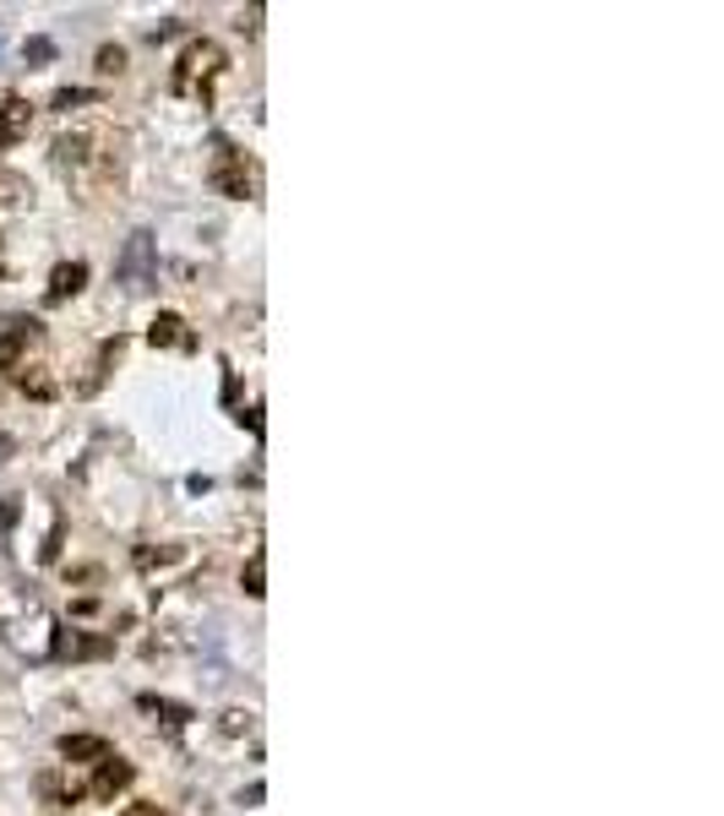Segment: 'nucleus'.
Instances as JSON below:
<instances>
[{
  "mask_svg": "<svg viewBox=\"0 0 724 816\" xmlns=\"http://www.w3.org/2000/svg\"><path fill=\"white\" fill-rule=\"evenodd\" d=\"M224 66H229L224 44H213V39H191V44L180 50V61H175L169 88H175L180 99H207V93H213V82L224 77Z\"/></svg>",
  "mask_w": 724,
  "mask_h": 816,
  "instance_id": "f257e3e1",
  "label": "nucleus"
},
{
  "mask_svg": "<svg viewBox=\"0 0 724 816\" xmlns=\"http://www.w3.org/2000/svg\"><path fill=\"white\" fill-rule=\"evenodd\" d=\"M115 278H120V289H148L153 283V234L148 229H137L131 240H126V251H120V262H115Z\"/></svg>",
  "mask_w": 724,
  "mask_h": 816,
  "instance_id": "f03ea898",
  "label": "nucleus"
},
{
  "mask_svg": "<svg viewBox=\"0 0 724 816\" xmlns=\"http://www.w3.org/2000/svg\"><path fill=\"white\" fill-rule=\"evenodd\" d=\"M99 142L88 137V131H72V137H55V169L61 175H88L93 164H99V153H93Z\"/></svg>",
  "mask_w": 724,
  "mask_h": 816,
  "instance_id": "7ed1b4c3",
  "label": "nucleus"
},
{
  "mask_svg": "<svg viewBox=\"0 0 724 816\" xmlns=\"http://www.w3.org/2000/svg\"><path fill=\"white\" fill-rule=\"evenodd\" d=\"M28 207H34V186H28V175H17V169H0V229H7V224H17Z\"/></svg>",
  "mask_w": 724,
  "mask_h": 816,
  "instance_id": "20e7f679",
  "label": "nucleus"
},
{
  "mask_svg": "<svg viewBox=\"0 0 724 816\" xmlns=\"http://www.w3.org/2000/svg\"><path fill=\"white\" fill-rule=\"evenodd\" d=\"M213 186L224 191V196H251V169H245V158L229 148V142H218V169H213Z\"/></svg>",
  "mask_w": 724,
  "mask_h": 816,
  "instance_id": "39448f33",
  "label": "nucleus"
},
{
  "mask_svg": "<svg viewBox=\"0 0 724 816\" xmlns=\"http://www.w3.org/2000/svg\"><path fill=\"white\" fill-rule=\"evenodd\" d=\"M34 131V104L17 93H0V148H17Z\"/></svg>",
  "mask_w": 724,
  "mask_h": 816,
  "instance_id": "423d86ee",
  "label": "nucleus"
},
{
  "mask_svg": "<svg viewBox=\"0 0 724 816\" xmlns=\"http://www.w3.org/2000/svg\"><path fill=\"white\" fill-rule=\"evenodd\" d=\"M131 778H137V773H131V762H120V756H104V762H99V773H93V783H82V794L115 800V794H120Z\"/></svg>",
  "mask_w": 724,
  "mask_h": 816,
  "instance_id": "0eeeda50",
  "label": "nucleus"
},
{
  "mask_svg": "<svg viewBox=\"0 0 724 816\" xmlns=\"http://www.w3.org/2000/svg\"><path fill=\"white\" fill-rule=\"evenodd\" d=\"M82 283H88V262H61V267L50 272L45 299H50V305H66L72 294H82Z\"/></svg>",
  "mask_w": 724,
  "mask_h": 816,
  "instance_id": "6e6552de",
  "label": "nucleus"
},
{
  "mask_svg": "<svg viewBox=\"0 0 724 816\" xmlns=\"http://www.w3.org/2000/svg\"><path fill=\"white\" fill-rule=\"evenodd\" d=\"M61 756L72 767H93V762L110 756V740H99V735H61Z\"/></svg>",
  "mask_w": 724,
  "mask_h": 816,
  "instance_id": "1a4fd4ad",
  "label": "nucleus"
},
{
  "mask_svg": "<svg viewBox=\"0 0 724 816\" xmlns=\"http://www.w3.org/2000/svg\"><path fill=\"white\" fill-rule=\"evenodd\" d=\"M34 337H39V321H34V316H12V321H7V337H0V365H12Z\"/></svg>",
  "mask_w": 724,
  "mask_h": 816,
  "instance_id": "9d476101",
  "label": "nucleus"
},
{
  "mask_svg": "<svg viewBox=\"0 0 724 816\" xmlns=\"http://www.w3.org/2000/svg\"><path fill=\"white\" fill-rule=\"evenodd\" d=\"M148 343L153 348H191V332H186V321L180 316H153V327H148Z\"/></svg>",
  "mask_w": 724,
  "mask_h": 816,
  "instance_id": "9b49d317",
  "label": "nucleus"
},
{
  "mask_svg": "<svg viewBox=\"0 0 724 816\" xmlns=\"http://www.w3.org/2000/svg\"><path fill=\"white\" fill-rule=\"evenodd\" d=\"M17 386H23V392H34V397H50V392H55V381L45 375V365H23Z\"/></svg>",
  "mask_w": 724,
  "mask_h": 816,
  "instance_id": "f8f14e48",
  "label": "nucleus"
},
{
  "mask_svg": "<svg viewBox=\"0 0 724 816\" xmlns=\"http://www.w3.org/2000/svg\"><path fill=\"white\" fill-rule=\"evenodd\" d=\"M142 707H148V713H158V718H164L169 729H180V724L191 718V713H186L180 702H158V697H142Z\"/></svg>",
  "mask_w": 724,
  "mask_h": 816,
  "instance_id": "ddd939ff",
  "label": "nucleus"
},
{
  "mask_svg": "<svg viewBox=\"0 0 724 816\" xmlns=\"http://www.w3.org/2000/svg\"><path fill=\"white\" fill-rule=\"evenodd\" d=\"M99 72H104V77H120V72H126V50H120V44H104V50H99Z\"/></svg>",
  "mask_w": 724,
  "mask_h": 816,
  "instance_id": "4468645a",
  "label": "nucleus"
},
{
  "mask_svg": "<svg viewBox=\"0 0 724 816\" xmlns=\"http://www.w3.org/2000/svg\"><path fill=\"white\" fill-rule=\"evenodd\" d=\"M82 104H99V93H88V88H61L55 93V110H82Z\"/></svg>",
  "mask_w": 724,
  "mask_h": 816,
  "instance_id": "2eb2a0df",
  "label": "nucleus"
},
{
  "mask_svg": "<svg viewBox=\"0 0 724 816\" xmlns=\"http://www.w3.org/2000/svg\"><path fill=\"white\" fill-rule=\"evenodd\" d=\"M186 550L180 545H164V550H137V566H169V561H180Z\"/></svg>",
  "mask_w": 724,
  "mask_h": 816,
  "instance_id": "dca6fc26",
  "label": "nucleus"
},
{
  "mask_svg": "<svg viewBox=\"0 0 724 816\" xmlns=\"http://www.w3.org/2000/svg\"><path fill=\"white\" fill-rule=\"evenodd\" d=\"M218 729H224L229 740H234V735H251V713H245V707H229V713L218 718Z\"/></svg>",
  "mask_w": 724,
  "mask_h": 816,
  "instance_id": "f3484780",
  "label": "nucleus"
},
{
  "mask_svg": "<svg viewBox=\"0 0 724 816\" xmlns=\"http://www.w3.org/2000/svg\"><path fill=\"white\" fill-rule=\"evenodd\" d=\"M262 577H267V561H262V556H251V566H245V594H251V599H262V594H267V588H262Z\"/></svg>",
  "mask_w": 724,
  "mask_h": 816,
  "instance_id": "a211bd4d",
  "label": "nucleus"
},
{
  "mask_svg": "<svg viewBox=\"0 0 724 816\" xmlns=\"http://www.w3.org/2000/svg\"><path fill=\"white\" fill-rule=\"evenodd\" d=\"M28 61H55V44L50 39H28Z\"/></svg>",
  "mask_w": 724,
  "mask_h": 816,
  "instance_id": "6ab92c4d",
  "label": "nucleus"
},
{
  "mask_svg": "<svg viewBox=\"0 0 724 816\" xmlns=\"http://www.w3.org/2000/svg\"><path fill=\"white\" fill-rule=\"evenodd\" d=\"M126 816H164V811H158V805H131Z\"/></svg>",
  "mask_w": 724,
  "mask_h": 816,
  "instance_id": "aec40b11",
  "label": "nucleus"
}]
</instances>
